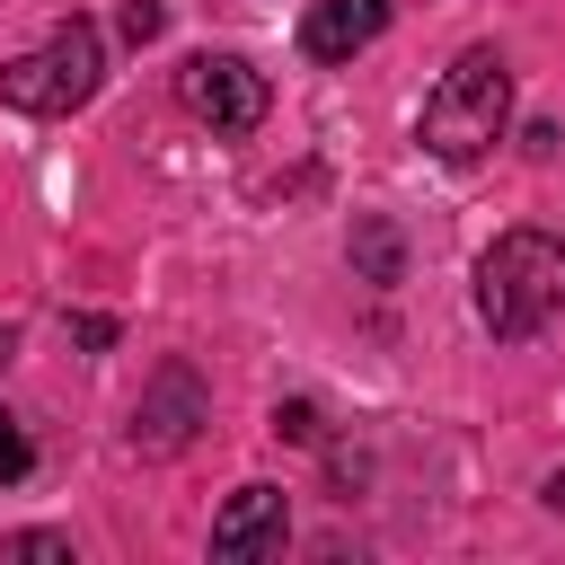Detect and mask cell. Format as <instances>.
Segmentation results:
<instances>
[{
	"label": "cell",
	"mask_w": 565,
	"mask_h": 565,
	"mask_svg": "<svg viewBox=\"0 0 565 565\" xmlns=\"http://www.w3.org/2000/svg\"><path fill=\"white\" fill-rule=\"evenodd\" d=\"M97 71H106L97 26H88V18H62L35 53L0 62V106H18V115H71V106L97 97Z\"/></svg>",
	"instance_id": "3957f363"
},
{
	"label": "cell",
	"mask_w": 565,
	"mask_h": 565,
	"mask_svg": "<svg viewBox=\"0 0 565 565\" xmlns=\"http://www.w3.org/2000/svg\"><path fill=\"white\" fill-rule=\"evenodd\" d=\"M168 26V0H124V44H150Z\"/></svg>",
	"instance_id": "30bf717a"
},
{
	"label": "cell",
	"mask_w": 565,
	"mask_h": 565,
	"mask_svg": "<svg viewBox=\"0 0 565 565\" xmlns=\"http://www.w3.org/2000/svg\"><path fill=\"white\" fill-rule=\"evenodd\" d=\"M9 556H71V539H53V530H26V539H9Z\"/></svg>",
	"instance_id": "7c38bea8"
},
{
	"label": "cell",
	"mask_w": 565,
	"mask_h": 565,
	"mask_svg": "<svg viewBox=\"0 0 565 565\" xmlns=\"http://www.w3.org/2000/svg\"><path fill=\"white\" fill-rule=\"evenodd\" d=\"M194 424H203V380H194L185 362H168V371L141 388V406H132V450L168 459V450L194 441Z\"/></svg>",
	"instance_id": "5b68a950"
},
{
	"label": "cell",
	"mask_w": 565,
	"mask_h": 565,
	"mask_svg": "<svg viewBox=\"0 0 565 565\" xmlns=\"http://www.w3.org/2000/svg\"><path fill=\"white\" fill-rule=\"evenodd\" d=\"M282 530H291V512H282V486H238V494L212 512V556H230V565H256V556H274V547H282Z\"/></svg>",
	"instance_id": "8992f818"
},
{
	"label": "cell",
	"mask_w": 565,
	"mask_h": 565,
	"mask_svg": "<svg viewBox=\"0 0 565 565\" xmlns=\"http://www.w3.org/2000/svg\"><path fill=\"white\" fill-rule=\"evenodd\" d=\"M556 309H565V238H547V230H503V238L477 256V318H486L503 344H521V335H539Z\"/></svg>",
	"instance_id": "6da1fadb"
},
{
	"label": "cell",
	"mask_w": 565,
	"mask_h": 565,
	"mask_svg": "<svg viewBox=\"0 0 565 565\" xmlns=\"http://www.w3.org/2000/svg\"><path fill=\"white\" fill-rule=\"evenodd\" d=\"M503 124H512V71H503L494 44H468V53L433 79L415 141H424L433 159H477V150L503 141Z\"/></svg>",
	"instance_id": "7a4b0ae2"
},
{
	"label": "cell",
	"mask_w": 565,
	"mask_h": 565,
	"mask_svg": "<svg viewBox=\"0 0 565 565\" xmlns=\"http://www.w3.org/2000/svg\"><path fill=\"white\" fill-rule=\"evenodd\" d=\"M353 265H362V282H397V274H406L397 230H388V221H353Z\"/></svg>",
	"instance_id": "ba28073f"
},
{
	"label": "cell",
	"mask_w": 565,
	"mask_h": 565,
	"mask_svg": "<svg viewBox=\"0 0 565 565\" xmlns=\"http://www.w3.org/2000/svg\"><path fill=\"white\" fill-rule=\"evenodd\" d=\"M9 353H18V327H9V318H0V371H9Z\"/></svg>",
	"instance_id": "5bb4252c"
},
{
	"label": "cell",
	"mask_w": 565,
	"mask_h": 565,
	"mask_svg": "<svg viewBox=\"0 0 565 565\" xmlns=\"http://www.w3.org/2000/svg\"><path fill=\"white\" fill-rule=\"evenodd\" d=\"M380 26H388V0H318L300 18V53L309 62H353L362 44H380Z\"/></svg>",
	"instance_id": "52a82bcc"
},
{
	"label": "cell",
	"mask_w": 565,
	"mask_h": 565,
	"mask_svg": "<svg viewBox=\"0 0 565 565\" xmlns=\"http://www.w3.org/2000/svg\"><path fill=\"white\" fill-rule=\"evenodd\" d=\"M274 433H282V441H318V406H309V397L274 406Z\"/></svg>",
	"instance_id": "8fae6325"
},
{
	"label": "cell",
	"mask_w": 565,
	"mask_h": 565,
	"mask_svg": "<svg viewBox=\"0 0 565 565\" xmlns=\"http://www.w3.org/2000/svg\"><path fill=\"white\" fill-rule=\"evenodd\" d=\"M26 468H35V441H26V433H18L9 415H0V486H18Z\"/></svg>",
	"instance_id": "9c48e42d"
},
{
	"label": "cell",
	"mask_w": 565,
	"mask_h": 565,
	"mask_svg": "<svg viewBox=\"0 0 565 565\" xmlns=\"http://www.w3.org/2000/svg\"><path fill=\"white\" fill-rule=\"evenodd\" d=\"M177 106L212 132H256L265 124V71H247L238 53H185L177 62Z\"/></svg>",
	"instance_id": "277c9868"
},
{
	"label": "cell",
	"mask_w": 565,
	"mask_h": 565,
	"mask_svg": "<svg viewBox=\"0 0 565 565\" xmlns=\"http://www.w3.org/2000/svg\"><path fill=\"white\" fill-rule=\"evenodd\" d=\"M71 335H79L88 353H106V344H115V318H71Z\"/></svg>",
	"instance_id": "4fadbf2b"
}]
</instances>
